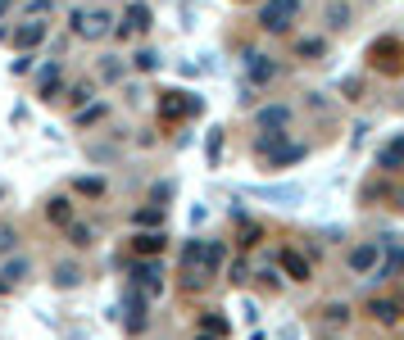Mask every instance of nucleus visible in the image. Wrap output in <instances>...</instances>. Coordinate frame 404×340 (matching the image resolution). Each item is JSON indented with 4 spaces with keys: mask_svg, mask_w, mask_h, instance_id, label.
Instances as JSON below:
<instances>
[{
    "mask_svg": "<svg viewBox=\"0 0 404 340\" xmlns=\"http://www.w3.org/2000/svg\"><path fill=\"white\" fill-rule=\"evenodd\" d=\"M377 259H382V240H359V245L350 250V259H346V268L354 277H368L377 268Z\"/></svg>",
    "mask_w": 404,
    "mask_h": 340,
    "instance_id": "0eeeda50",
    "label": "nucleus"
},
{
    "mask_svg": "<svg viewBox=\"0 0 404 340\" xmlns=\"http://www.w3.org/2000/svg\"><path fill=\"white\" fill-rule=\"evenodd\" d=\"M368 318L382 322V326H395L404 318V299H390V295H373L368 299Z\"/></svg>",
    "mask_w": 404,
    "mask_h": 340,
    "instance_id": "1a4fd4ad",
    "label": "nucleus"
},
{
    "mask_svg": "<svg viewBox=\"0 0 404 340\" xmlns=\"http://www.w3.org/2000/svg\"><path fill=\"white\" fill-rule=\"evenodd\" d=\"M200 331H209V336H223V340H227L232 326H227L223 313H204V318H200Z\"/></svg>",
    "mask_w": 404,
    "mask_h": 340,
    "instance_id": "bb28decb",
    "label": "nucleus"
},
{
    "mask_svg": "<svg viewBox=\"0 0 404 340\" xmlns=\"http://www.w3.org/2000/svg\"><path fill=\"white\" fill-rule=\"evenodd\" d=\"M246 73H250L254 87H268V82L277 78V64L268 55H259V51H246Z\"/></svg>",
    "mask_w": 404,
    "mask_h": 340,
    "instance_id": "f8f14e48",
    "label": "nucleus"
},
{
    "mask_svg": "<svg viewBox=\"0 0 404 340\" xmlns=\"http://www.w3.org/2000/svg\"><path fill=\"white\" fill-rule=\"evenodd\" d=\"M132 286H137V290H150V295H159V286H164V263H159V254H150V259H137V263H132Z\"/></svg>",
    "mask_w": 404,
    "mask_h": 340,
    "instance_id": "39448f33",
    "label": "nucleus"
},
{
    "mask_svg": "<svg viewBox=\"0 0 404 340\" xmlns=\"http://www.w3.org/2000/svg\"><path fill=\"white\" fill-rule=\"evenodd\" d=\"M82 282V268H78V263H59V268H55V286L59 290H68V286H78Z\"/></svg>",
    "mask_w": 404,
    "mask_h": 340,
    "instance_id": "a878e982",
    "label": "nucleus"
},
{
    "mask_svg": "<svg viewBox=\"0 0 404 340\" xmlns=\"http://www.w3.org/2000/svg\"><path fill=\"white\" fill-rule=\"evenodd\" d=\"M296 55H300V59H323V55H327V41H323V36H300V41H296Z\"/></svg>",
    "mask_w": 404,
    "mask_h": 340,
    "instance_id": "b1692460",
    "label": "nucleus"
},
{
    "mask_svg": "<svg viewBox=\"0 0 404 340\" xmlns=\"http://www.w3.org/2000/svg\"><path fill=\"white\" fill-rule=\"evenodd\" d=\"M350 18H354V9L346 5V0H327V9H323V23L332 32H346L350 28Z\"/></svg>",
    "mask_w": 404,
    "mask_h": 340,
    "instance_id": "a211bd4d",
    "label": "nucleus"
},
{
    "mask_svg": "<svg viewBox=\"0 0 404 340\" xmlns=\"http://www.w3.org/2000/svg\"><path fill=\"white\" fill-rule=\"evenodd\" d=\"M100 118H105V105H87L78 114V127H91V123H100Z\"/></svg>",
    "mask_w": 404,
    "mask_h": 340,
    "instance_id": "72a5a7b5",
    "label": "nucleus"
},
{
    "mask_svg": "<svg viewBox=\"0 0 404 340\" xmlns=\"http://www.w3.org/2000/svg\"><path fill=\"white\" fill-rule=\"evenodd\" d=\"M323 322H327V326H346V322H350V309H346V304H327V309H323Z\"/></svg>",
    "mask_w": 404,
    "mask_h": 340,
    "instance_id": "2f4dec72",
    "label": "nucleus"
},
{
    "mask_svg": "<svg viewBox=\"0 0 404 340\" xmlns=\"http://www.w3.org/2000/svg\"><path fill=\"white\" fill-rule=\"evenodd\" d=\"M373 64H377V59H382V68H400V46L395 41H373Z\"/></svg>",
    "mask_w": 404,
    "mask_h": 340,
    "instance_id": "5701e85b",
    "label": "nucleus"
},
{
    "mask_svg": "<svg viewBox=\"0 0 404 340\" xmlns=\"http://www.w3.org/2000/svg\"><path fill=\"white\" fill-rule=\"evenodd\" d=\"M46 32H51V28H46V18H41V14H32L28 23H19V28L5 36V41L14 46L19 55H32V51H41V46H46Z\"/></svg>",
    "mask_w": 404,
    "mask_h": 340,
    "instance_id": "7ed1b4c3",
    "label": "nucleus"
},
{
    "mask_svg": "<svg viewBox=\"0 0 404 340\" xmlns=\"http://www.w3.org/2000/svg\"><path fill=\"white\" fill-rule=\"evenodd\" d=\"M68 28L82 36V41H105L109 32H114V14H109V5H78L68 18Z\"/></svg>",
    "mask_w": 404,
    "mask_h": 340,
    "instance_id": "f257e3e1",
    "label": "nucleus"
},
{
    "mask_svg": "<svg viewBox=\"0 0 404 340\" xmlns=\"http://www.w3.org/2000/svg\"><path fill=\"white\" fill-rule=\"evenodd\" d=\"M200 95H187V91H164L159 95V118L164 123H177V118H195L200 114Z\"/></svg>",
    "mask_w": 404,
    "mask_h": 340,
    "instance_id": "20e7f679",
    "label": "nucleus"
},
{
    "mask_svg": "<svg viewBox=\"0 0 404 340\" xmlns=\"http://www.w3.org/2000/svg\"><path fill=\"white\" fill-rule=\"evenodd\" d=\"M64 236L73 240L78 250H87V245H95V232H91V223H82V218H73V223L64 227Z\"/></svg>",
    "mask_w": 404,
    "mask_h": 340,
    "instance_id": "4be33fe9",
    "label": "nucleus"
},
{
    "mask_svg": "<svg viewBox=\"0 0 404 340\" xmlns=\"http://www.w3.org/2000/svg\"><path fill=\"white\" fill-rule=\"evenodd\" d=\"M223 263H227V245H223V240H204V259H200V272H204V277H214L218 268H223Z\"/></svg>",
    "mask_w": 404,
    "mask_h": 340,
    "instance_id": "6ab92c4d",
    "label": "nucleus"
},
{
    "mask_svg": "<svg viewBox=\"0 0 404 340\" xmlns=\"http://www.w3.org/2000/svg\"><path fill=\"white\" fill-rule=\"evenodd\" d=\"M132 223H137V227H164V209H159V204H155V209H137V213H132Z\"/></svg>",
    "mask_w": 404,
    "mask_h": 340,
    "instance_id": "c85d7f7f",
    "label": "nucleus"
},
{
    "mask_svg": "<svg viewBox=\"0 0 404 340\" xmlns=\"http://www.w3.org/2000/svg\"><path fill=\"white\" fill-rule=\"evenodd\" d=\"M145 322H150V295L128 290V336H141Z\"/></svg>",
    "mask_w": 404,
    "mask_h": 340,
    "instance_id": "9d476101",
    "label": "nucleus"
},
{
    "mask_svg": "<svg viewBox=\"0 0 404 340\" xmlns=\"http://www.w3.org/2000/svg\"><path fill=\"white\" fill-rule=\"evenodd\" d=\"M341 91H346V100H359L363 82H359V78H346V82H341Z\"/></svg>",
    "mask_w": 404,
    "mask_h": 340,
    "instance_id": "e433bc0d",
    "label": "nucleus"
},
{
    "mask_svg": "<svg viewBox=\"0 0 404 340\" xmlns=\"http://www.w3.org/2000/svg\"><path fill=\"white\" fill-rule=\"evenodd\" d=\"M296 18H300V0H264V5H259V28L273 32V36L291 32V23H296Z\"/></svg>",
    "mask_w": 404,
    "mask_h": 340,
    "instance_id": "f03ea898",
    "label": "nucleus"
},
{
    "mask_svg": "<svg viewBox=\"0 0 404 340\" xmlns=\"http://www.w3.org/2000/svg\"><path fill=\"white\" fill-rule=\"evenodd\" d=\"M28 9H32V14H41V18H46V14H51V9H55V0H32Z\"/></svg>",
    "mask_w": 404,
    "mask_h": 340,
    "instance_id": "4c0bfd02",
    "label": "nucleus"
},
{
    "mask_svg": "<svg viewBox=\"0 0 404 340\" xmlns=\"http://www.w3.org/2000/svg\"><path fill=\"white\" fill-rule=\"evenodd\" d=\"M9 9H14V0H0V18H5V14H9Z\"/></svg>",
    "mask_w": 404,
    "mask_h": 340,
    "instance_id": "58836bf2",
    "label": "nucleus"
},
{
    "mask_svg": "<svg viewBox=\"0 0 404 340\" xmlns=\"http://www.w3.org/2000/svg\"><path fill=\"white\" fill-rule=\"evenodd\" d=\"M195 340H223V336H209V331H200V336H195Z\"/></svg>",
    "mask_w": 404,
    "mask_h": 340,
    "instance_id": "ea45409f",
    "label": "nucleus"
},
{
    "mask_svg": "<svg viewBox=\"0 0 404 340\" xmlns=\"http://www.w3.org/2000/svg\"><path fill=\"white\" fill-rule=\"evenodd\" d=\"M36 95H41V100H59V95H64V68H59V59L36 68Z\"/></svg>",
    "mask_w": 404,
    "mask_h": 340,
    "instance_id": "6e6552de",
    "label": "nucleus"
},
{
    "mask_svg": "<svg viewBox=\"0 0 404 340\" xmlns=\"http://www.w3.org/2000/svg\"><path fill=\"white\" fill-rule=\"evenodd\" d=\"M46 218H51L55 227H68L73 218H78V204H73L68 196H51V200H46Z\"/></svg>",
    "mask_w": 404,
    "mask_h": 340,
    "instance_id": "dca6fc26",
    "label": "nucleus"
},
{
    "mask_svg": "<svg viewBox=\"0 0 404 340\" xmlns=\"http://www.w3.org/2000/svg\"><path fill=\"white\" fill-rule=\"evenodd\" d=\"M304 154H309V145H300V141H281L273 154H268V168H291V164H300Z\"/></svg>",
    "mask_w": 404,
    "mask_h": 340,
    "instance_id": "2eb2a0df",
    "label": "nucleus"
},
{
    "mask_svg": "<svg viewBox=\"0 0 404 340\" xmlns=\"http://www.w3.org/2000/svg\"><path fill=\"white\" fill-rule=\"evenodd\" d=\"M250 196H254V200H277V204H296V200L304 196V191H300V186H254Z\"/></svg>",
    "mask_w": 404,
    "mask_h": 340,
    "instance_id": "aec40b11",
    "label": "nucleus"
},
{
    "mask_svg": "<svg viewBox=\"0 0 404 340\" xmlns=\"http://www.w3.org/2000/svg\"><path fill=\"white\" fill-rule=\"evenodd\" d=\"M64 95H68V105H73V109H82V105L91 100V82H73Z\"/></svg>",
    "mask_w": 404,
    "mask_h": 340,
    "instance_id": "c756f323",
    "label": "nucleus"
},
{
    "mask_svg": "<svg viewBox=\"0 0 404 340\" xmlns=\"http://www.w3.org/2000/svg\"><path fill=\"white\" fill-rule=\"evenodd\" d=\"M259 236H264V227H241V250H250V245H259Z\"/></svg>",
    "mask_w": 404,
    "mask_h": 340,
    "instance_id": "c9c22d12",
    "label": "nucleus"
},
{
    "mask_svg": "<svg viewBox=\"0 0 404 340\" xmlns=\"http://www.w3.org/2000/svg\"><path fill=\"white\" fill-rule=\"evenodd\" d=\"M132 68H137V73H155L159 68V51H150V46L137 51V55H132Z\"/></svg>",
    "mask_w": 404,
    "mask_h": 340,
    "instance_id": "cd10ccee",
    "label": "nucleus"
},
{
    "mask_svg": "<svg viewBox=\"0 0 404 340\" xmlns=\"http://www.w3.org/2000/svg\"><path fill=\"white\" fill-rule=\"evenodd\" d=\"M218 159H223V127H214V132H209V164L218 168Z\"/></svg>",
    "mask_w": 404,
    "mask_h": 340,
    "instance_id": "f704fd0d",
    "label": "nucleus"
},
{
    "mask_svg": "<svg viewBox=\"0 0 404 340\" xmlns=\"http://www.w3.org/2000/svg\"><path fill=\"white\" fill-rule=\"evenodd\" d=\"M377 168H382V173H400V168H404V132H400V137H390L382 150H377Z\"/></svg>",
    "mask_w": 404,
    "mask_h": 340,
    "instance_id": "ddd939ff",
    "label": "nucleus"
},
{
    "mask_svg": "<svg viewBox=\"0 0 404 340\" xmlns=\"http://www.w3.org/2000/svg\"><path fill=\"white\" fill-rule=\"evenodd\" d=\"M28 259H5V263H0V282H5V286H23V282H28Z\"/></svg>",
    "mask_w": 404,
    "mask_h": 340,
    "instance_id": "412c9836",
    "label": "nucleus"
},
{
    "mask_svg": "<svg viewBox=\"0 0 404 340\" xmlns=\"http://www.w3.org/2000/svg\"><path fill=\"white\" fill-rule=\"evenodd\" d=\"M150 5H141V0H128V9H123V18L114 23V36H132V32H150Z\"/></svg>",
    "mask_w": 404,
    "mask_h": 340,
    "instance_id": "423d86ee",
    "label": "nucleus"
},
{
    "mask_svg": "<svg viewBox=\"0 0 404 340\" xmlns=\"http://www.w3.org/2000/svg\"><path fill=\"white\" fill-rule=\"evenodd\" d=\"M164 245H168V236H164V232H137V236H132V254H137V259L164 254Z\"/></svg>",
    "mask_w": 404,
    "mask_h": 340,
    "instance_id": "f3484780",
    "label": "nucleus"
},
{
    "mask_svg": "<svg viewBox=\"0 0 404 340\" xmlns=\"http://www.w3.org/2000/svg\"><path fill=\"white\" fill-rule=\"evenodd\" d=\"M14 250H19V232H14V227H0V259L14 254Z\"/></svg>",
    "mask_w": 404,
    "mask_h": 340,
    "instance_id": "473e14b6",
    "label": "nucleus"
},
{
    "mask_svg": "<svg viewBox=\"0 0 404 340\" xmlns=\"http://www.w3.org/2000/svg\"><path fill=\"white\" fill-rule=\"evenodd\" d=\"M291 118H296V114H291V105H264L259 114H254V127H259V132H286Z\"/></svg>",
    "mask_w": 404,
    "mask_h": 340,
    "instance_id": "9b49d317",
    "label": "nucleus"
},
{
    "mask_svg": "<svg viewBox=\"0 0 404 340\" xmlns=\"http://www.w3.org/2000/svg\"><path fill=\"white\" fill-rule=\"evenodd\" d=\"M281 272H286L291 277V282H309V277H314V268H309V259H304V254L300 250H281Z\"/></svg>",
    "mask_w": 404,
    "mask_h": 340,
    "instance_id": "4468645a",
    "label": "nucleus"
},
{
    "mask_svg": "<svg viewBox=\"0 0 404 340\" xmlns=\"http://www.w3.org/2000/svg\"><path fill=\"white\" fill-rule=\"evenodd\" d=\"M123 73H128V68L118 64L114 55H105V59H100V78H105V82H123Z\"/></svg>",
    "mask_w": 404,
    "mask_h": 340,
    "instance_id": "7c9ffc66",
    "label": "nucleus"
},
{
    "mask_svg": "<svg viewBox=\"0 0 404 340\" xmlns=\"http://www.w3.org/2000/svg\"><path fill=\"white\" fill-rule=\"evenodd\" d=\"M73 196L100 200V196H105V181H100V177H78V181H73Z\"/></svg>",
    "mask_w": 404,
    "mask_h": 340,
    "instance_id": "393cba45",
    "label": "nucleus"
}]
</instances>
